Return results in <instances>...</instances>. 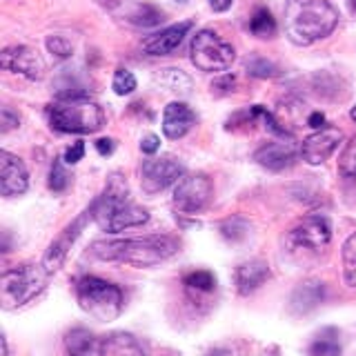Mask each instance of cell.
<instances>
[{
    "label": "cell",
    "mask_w": 356,
    "mask_h": 356,
    "mask_svg": "<svg viewBox=\"0 0 356 356\" xmlns=\"http://www.w3.org/2000/svg\"><path fill=\"white\" fill-rule=\"evenodd\" d=\"M307 125L312 129H323L325 127V116H323L321 111H312V114L307 116Z\"/></svg>",
    "instance_id": "obj_39"
},
{
    "label": "cell",
    "mask_w": 356,
    "mask_h": 356,
    "mask_svg": "<svg viewBox=\"0 0 356 356\" xmlns=\"http://www.w3.org/2000/svg\"><path fill=\"white\" fill-rule=\"evenodd\" d=\"M196 125V114L185 103H170L163 111V134L165 138L178 140Z\"/></svg>",
    "instance_id": "obj_17"
},
{
    "label": "cell",
    "mask_w": 356,
    "mask_h": 356,
    "mask_svg": "<svg viewBox=\"0 0 356 356\" xmlns=\"http://www.w3.org/2000/svg\"><path fill=\"white\" fill-rule=\"evenodd\" d=\"M283 20L287 38L298 47H307L337 29L339 11L327 0H287Z\"/></svg>",
    "instance_id": "obj_3"
},
{
    "label": "cell",
    "mask_w": 356,
    "mask_h": 356,
    "mask_svg": "<svg viewBox=\"0 0 356 356\" xmlns=\"http://www.w3.org/2000/svg\"><path fill=\"white\" fill-rule=\"evenodd\" d=\"M350 3H352V9L356 11V0H350Z\"/></svg>",
    "instance_id": "obj_42"
},
{
    "label": "cell",
    "mask_w": 356,
    "mask_h": 356,
    "mask_svg": "<svg viewBox=\"0 0 356 356\" xmlns=\"http://www.w3.org/2000/svg\"><path fill=\"white\" fill-rule=\"evenodd\" d=\"M111 89L118 94V96H127L136 89V76H134L129 70H118L114 74V81H111Z\"/></svg>",
    "instance_id": "obj_32"
},
{
    "label": "cell",
    "mask_w": 356,
    "mask_h": 356,
    "mask_svg": "<svg viewBox=\"0 0 356 356\" xmlns=\"http://www.w3.org/2000/svg\"><path fill=\"white\" fill-rule=\"evenodd\" d=\"M89 220H94V205H89L81 216L74 218L70 225H67L58 234V236L51 241V245L47 248V252H44V256H42V265H44V270H47L49 274H56L65 265L67 254H70V250L74 248V243L83 234V229L87 227Z\"/></svg>",
    "instance_id": "obj_9"
},
{
    "label": "cell",
    "mask_w": 356,
    "mask_h": 356,
    "mask_svg": "<svg viewBox=\"0 0 356 356\" xmlns=\"http://www.w3.org/2000/svg\"><path fill=\"white\" fill-rule=\"evenodd\" d=\"M105 356H145V352L131 334L116 332L105 339Z\"/></svg>",
    "instance_id": "obj_21"
},
{
    "label": "cell",
    "mask_w": 356,
    "mask_h": 356,
    "mask_svg": "<svg viewBox=\"0 0 356 356\" xmlns=\"http://www.w3.org/2000/svg\"><path fill=\"white\" fill-rule=\"evenodd\" d=\"M51 129L60 134H96L105 125V114L83 92H63L47 107Z\"/></svg>",
    "instance_id": "obj_4"
},
{
    "label": "cell",
    "mask_w": 356,
    "mask_h": 356,
    "mask_svg": "<svg viewBox=\"0 0 356 356\" xmlns=\"http://www.w3.org/2000/svg\"><path fill=\"white\" fill-rule=\"evenodd\" d=\"M183 285L187 289H196V292H211L216 289V276L207 270H196L183 278Z\"/></svg>",
    "instance_id": "obj_27"
},
{
    "label": "cell",
    "mask_w": 356,
    "mask_h": 356,
    "mask_svg": "<svg viewBox=\"0 0 356 356\" xmlns=\"http://www.w3.org/2000/svg\"><path fill=\"white\" fill-rule=\"evenodd\" d=\"M20 125V118L14 109H9V107H3L0 109V131H11V129H16Z\"/></svg>",
    "instance_id": "obj_34"
},
{
    "label": "cell",
    "mask_w": 356,
    "mask_h": 356,
    "mask_svg": "<svg viewBox=\"0 0 356 356\" xmlns=\"http://www.w3.org/2000/svg\"><path fill=\"white\" fill-rule=\"evenodd\" d=\"M67 356H105V341L85 327H74L65 334Z\"/></svg>",
    "instance_id": "obj_18"
},
{
    "label": "cell",
    "mask_w": 356,
    "mask_h": 356,
    "mask_svg": "<svg viewBox=\"0 0 356 356\" xmlns=\"http://www.w3.org/2000/svg\"><path fill=\"white\" fill-rule=\"evenodd\" d=\"M321 298H323V285L316 283V281H312V283H305V285H300L296 289L292 305L298 307V309H303V312H307L312 307H316L321 303Z\"/></svg>",
    "instance_id": "obj_23"
},
{
    "label": "cell",
    "mask_w": 356,
    "mask_h": 356,
    "mask_svg": "<svg viewBox=\"0 0 356 356\" xmlns=\"http://www.w3.org/2000/svg\"><path fill=\"white\" fill-rule=\"evenodd\" d=\"M154 81H156V85H159L161 89H167V92L178 94V96L192 94V89H194L192 78H189V76H187L185 72H181V70H174V67H167V70L156 72Z\"/></svg>",
    "instance_id": "obj_20"
},
{
    "label": "cell",
    "mask_w": 356,
    "mask_h": 356,
    "mask_svg": "<svg viewBox=\"0 0 356 356\" xmlns=\"http://www.w3.org/2000/svg\"><path fill=\"white\" fill-rule=\"evenodd\" d=\"M189 29H192V20H183V22H178V25H172L159 33H152V36L143 40V51L149 56L172 54L174 49H178V44L183 42Z\"/></svg>",
    "instance_id": "obj_15"
},
{
    "label": "cell",
    "mask_w": 356,
    "mask_h": 356,
    "mask_svg": "<svg viewBox=\"0 0 356 356\" xmlns=\"http://www.w3.org/2000/svg\"><path fill=\"white\" fill-rule=\"evenodd\" d=\"M296 159H298V149L285 143H267L254 154V161L270 172L289 170V167L296 163Z\"/></svg>",
    "instance_id": "obj_16"
},
{
    "label": "cell",
    "mask_w": 356,
    "mask_h": 356,
    "mask_svg": "<svg viewBox=\"0 0 356 356\" xmlns=\"http://www.w3.org/2000/svg\"><path fill=\"white\" fill-rule=\"evenodd\" d=\"M248 232H250L248 220L241 218V216L227 218V220L220 225V234H222V236H225L227 241H243L245 236H248Z\"/></svg>",
    "instance_id": "obj_30"
},
{
    "label": "cell",
    "mask_w": 356,
    "mask_h": 356,
    "mask_svg": "<svg viewBox=\"0 0 356 356\" xmlns=\"http://www.w3.org/2000/svg\"><path fill=\"white\" fill-rule=\"evenodd\" d=\"M94 147L98 149V154H100V156H111V154H114L116 143L111 140V138H98Z\"/></svg>",
    "instance_id": "obj_38"
},
{
    "label": "cell",
    "mask_w": 356,
    "mask_h": 356,
    "mask_svg": "<svg viewBox=\"0 0 356 356\" xmlns=\"http://www.w3.org/2000/svg\"><path fill=\"white\" fill-rule=\"evenodd\" d=\"M159 147H161V138L154 136V134H149V136H145L140 140V149H143V154H147V156L156 154V152H159Z\"/></svg>",
    "instance_id": "obj_37"
},
{
    "label": "cell",
    "mask_w": 356,
    "mask_h": 356,
    "mask_svg": "<svg viewBox=\"0 0 356 356\" xmlns=\"http://www.w3.org/2000/svg\"><path fill=\"white\" fill-rule=\"evenodd\" d=\"M209 5L214 11H227L232 7V0H209Z\"/></svg>",
    "instance_id": "obj_40"
},
{
    "label": "cell",
    "mask_w": 356,
    "mask_h": 356,
    "mask_svg": "<svg viewBox=\"0 0 356 356\" xmlns=\"http://www.w3.org/2000/svg\"><path fill=\"white\" fill-rule=\"evenodd\" d=\"M29 187V172L18 156L0 152V194L5 198L25 194Z\"/></svg>",
    "instance_id": "obj_14"
},
{
    "label": "cell",
    "mask_w": 356,
    "mask_h": 356,
    "mask_svg": "<svg viewBox=\"0 0 356 356\" xmlns=\"http://www.w3.org/2000/svg\"><path fill=\"white\" fill-rule=\"evenodd\" d=\"M189 58L200 72H225L236 60V51L216 31L200 29L189 47Z\"/></svg>",
    "instance_id": "obj_7"
},
{
    "label": "cell",
    "mask_w": 356,
    "mask_h": 356,
    "mask_svg": "<svg viewBox=\"0 0 356 356\" xmlns=\"http://www.w3.org/2000/svg\"><path fill=\"white\" fill-rule=\"evenodd\" d=\"M339 172L343 178H350L356 181V136L350 138V143L345 145V149L339 159Z\"/></svg>",
    "instance_id": "obj_28"
},
{
    "label": "cell",
    "mask_w": 356,
    "mask_h": 356,
    "mask_svg": "<svg viewBox=\"0 0 356 356\" xmlns=\"http://www.w3.org/2000/svg\"><path fill=\"white\" fill-rule=\"evenodd\" d=\"M270 276H272L270 265L265 261H248L236 267V272H234V283H236L238 294L248 296V294L256 292Z\"/></svg>",
    "instance_id": "obj_19"
},
{
    "label": "cell",
    "mask_w": 356,
    "mask_h": 356,
    "mask_svg": "<svg viewBox=\"0 0 356 356\" xmlns=\"http://www.w3.org/2000/svg\"><path fill=\"white\" fill-rule=\"evenodd\" d=\"M0 67L7 72L25 76L29 81H40L44 76V60L36 49L27 47V44L5 47L3 54H0Z\"/></svg>",
    "instance_id": "obj_11"
},
{
    "label": "cell",
    "mask_w": 356,
    "mask_h": 356,
    "mask_svg": "<svg viewBox=\"0 0 356 356\" xmlns=\"http://www.w3.org/2000/svg\"><path fill=\"white\" fill-rule=\"evenodd\" d=\"M76 298L89 316L98 321H114L122 312V289L98 276H83L76 283Z\"/></svg>",
    "instance_id": "obj_6"
},
{
    "label": "cell",
    "mask_w": 356,
    "mask_h": 356,
    "mask_svg": "<svg viewBox=\"0 0 356 356\" xmlns=\"http://www.w3.org/2000/svg\"><path fill=\"white\" fill-rule=\"evenodd\" d=\"M214 194L211 178L205 174H185L174 187V207L183 214H196L205 209Z\"/></svg>",
    "instance_id": "obj_8"
},
{
    "label": "cell",
    "mask_w": 356,
    "mask_h": 356,
    "mask_svg": "<svg viewBox=\"0 0 356 356\" xmlns=\"http://www.w3.org/2000/svg\"><path fill=\"white\" fill-rule=\"evenodd\" d=\"M83 156H85V143L83 140H76L70 149L65 152V156H63V161L67 163V165H76L78 161H83Z\"/></svg>",
    "instance_id": "obj_35"
},
{
    "label": "cell",
    "mask_w": 356,
    "mask_h": 356,
    "mask_svg": "<svg viewBox=\"0 0 356 356\" xmlns=\"http://www.w3.org/2000/svg\"><path fill=\"white\" fill-rule=\"evenodd\" d=\"M234 87H236V78H234V76H220V78H216L214 83H211V89L218 92V94H229Z\"/></svg>",
    "instance_id": "obj_36"
},
{
    "label": "cell",
    "mask_w": 356,
    "mask_h": 356,
    "mask_svg": "<svg viewBox=\"0 0 356 356\" xmlns=\"http://www.w3.org/2000/svg\"><path fill=\"white\" fill-rule=\"evenodd\" d=\"M343 278L350 287H356V232L343 243Z\"/></svg>",
    "instance_id": "obj_25"
},
{
    "label": "cell",
    "mask_w": 356,
    "mask_h": 356,
    "mask_svg": "<svg viewBox=\"0 0 356 356\" xmlns=\"http://www.w3.org/2000/svg\"><path fill=\"white\" fill-rule=\"evenodd\" d=\"M47 49L54 56H58V58H70V56L74 54L72 42L67 38H60V36H49L47 38Z\"/></svg>",
    "instance_id": "obj_33"
},
{
    "label": "cell",
    "mask_w": 356,
    "mask_h": 356,
    "mask_svg": "<svg viewBox=\"0 0 356 356\" xmlns=\"http://www.w3.org/2000/svg\"><path fill=\"white\" fill-rule=\"evenodd\" d=\"M350 116H352V120H354V122H356V105H354V107H352V111H350Z\"/></svg>",
    "instance_id": "obj_41"
},
{
    "label": "cell",
    "mask_w": 356,
    "mask_h": 356,
    "mask_svg": "<svg viewBox=\"0 0 356 356\" xmlns=\"http://www.w3.org/2000/svg\"><path fill=\"white\" fill-rule=\"evenodd\" d=\"M185 176V170L174 156H161L149 159L140 165V185L147 194H159L163 189L172 187Z\"/></svg>",
    "instance_id": "obj_10"
},
{
    "label": "cell",
    "mask_w": 356,
    "mask_h": 356,
    "mask_svg": "<svg viewBox=\"0 0 356 356\" xmlns=\"http://www.w3.org/2000/svg\"><path fill=\"white\" fill-rule=\"evenodd\" d=\"M309 356H341V343L337 330L327 327L325 332H321L314 339V343L309 345Z\"/></svg>",
    "instance_id": "obj_22"
},
{
    "label": "cell",
    "mask_w": 356,
    "mask_h": 356,
    "mask_svg": "<svg viewBox=\"0 0 356 356\" xmlns=\"http://www.w3.org/2000/svg\"><path fill=\"white\" fill-rule=\"evenodd\" d=\"M245 70L252 78H274L278 74L276 65L272 60L263 58V56H252V58L245 63Z\"/></svg>",
    "instance_id": "obj_29"
},
{
    "label": "cell",
    "mask_w": 356,
    "mask_h": 356,
    "mask_svg": "<svg viewBox=\"0 0 356 356\" xmlns=\"http://www.w3.org/2000/svg\"><path fill=\"white\" fill-rule=\"evenodd\" d=\"M332 241V225L325 216H307L289 232V243L309 252H321Z\"/></svg>",
    "instance_id": "obj_12"
},
{
    "label": "cell",
    "mask_w": 356,
    "mask_h": 356,
    "mask_svg": "<svg viewBox=\"0 0 356 356\" xmlns=\"http://www.w3.org/2000/svg\"><path fill=\"white\" fill-rule=\"evenodd\" d=\"M94 220L107 234H118L122 229L138 227L149 220V211L143 209L129 198V187L122 174H109L107 185L94 200Z\"/></svg>",
    "instance_id": "obj_2"
},
{
    "label": "cell",
    "mask_w": 356,
    "mask_h": 356,
    "mask_svg": "<svg viewBox=\"0 0 356 356\" xmlns=\"http://www.w3.org/2000/svg\"><path fill=\"white\" fill-rule=\"evenodd\" d=\"M131 25H136V27H156V25H161V22L165 20V14L161 9H156L154 5H138L136 11H131Z\"/></svg>",
    "instance_id": "obj_26"
},
{
    "label": "cell",
    "mask_w": 356,
    "mask_h": 356,
    "mask_svg": "<svg viewBox=\"0 0 356 356\" xmlns=\"http://www.w3.org/2000/svg\"><path fill=\"white\" fill-rule=\"evenodd\" d=\"M70 187V174H67L60 159H54L49 170V189L51 192H65Z\"/></svg>",
    "instance_id": "obj_31"
},
{
    "label": "cell",
    "mask_w": 356,
    "mask_h": 356,
    "mask_svg": "<svg viewBox=\"0 0 356 356\" xmlns=\"http://www.w3.org/2000/svg\"><path fill=\"white\" fill-rule=\"evenodd\" d=\"M181 243L167 234H152L145 238H125V241H94L89 252L96 259L109 263H127L134 267H152L159 265L178 252Z\"/></svg>",
    "instance_id": "obj_1"
},
{
    "label": "cell",
    "mask_w": 356,
    "mask_h": 356,
    "mask_svg": "<svg viewBox=\"0 0 356 356\" xmlns=\"http://www.w3.org/2000/svg\"><path fill=\"white\" fill-rule=\"evenodd\" d=\"M341 140H343V131L337 127L316 129L303 140V145H300V156H303V161L307 165H321L337 152Z\"/></svg>",
    "instance_id": "obj_13"
},
{
    "label": "cell",
    "mask_w": 356,
    "mask_h": 356,
    "mask_svg": "<svg viewBox=\"0 0 356 356\" xmlns=\"http://www.w3.org/2000/svg\"><path fill=\"white\" fill-rule=\"evenodd\" d=\"M49 272L42 263H25L3 272L0 276V305L5 309H16L27 305L49 283Z\"/></svg>",
    "instance_id": "obj_5"
},
{
    "label": "cell",
    "mask_w": 356,
    "mask_h": 356,
    "mask_svg": "<svg viewBox=\"0 0 356 356\" xmlns=\"http://www.w3.org/2000/svg\"><path fill=\"white\" fill-rule=\"evenodd\" d=\"M250 31L259 38H272L276 33V20L272 16V11L265 7L256 9L254 16L250 18Z\"/></svg>",
    "instance_id": "obj_24"
}]
</instances>
